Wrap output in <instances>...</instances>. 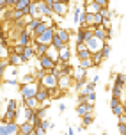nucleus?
I'll return each mask as SVG.
<instances>
[{
    "instance_id": "nucleus-15",
    "label": "nucleus",
    "mask_w": 126,
    "mask_h": 135,
    "mask_svg": "<svg viewBox=\"0 0 126 135\" xmlns=\"http://www.w3.org/2000/svg\"><path fill=\"white\" fill-rule=\"evenodd\" d=\"M18 119V112H13V110H6L4 115H0V123H13Z\"/></svg>"
},
{
    "instance_id": "nucleus-2",
    "label": "nucleus",
    "mask_w": 126,
    "mask_h": 135,
    "mask_svg": "<svg viewBox=\"0 0 126 135\" xmlns=\"http://www.w3.org/2000/svg\"><path fill=\"white\" fill-rule=\"evenodd\" d=\"M39 84H41V85H45V87H46L48 91H50V94L53 96L55 89H57V84H59V78H57V76H53V75L50 73V71H48V73L45 75V76H43V80H41Z\"/></svg>"
},
{
    "instance_id": "nucleus-8",
    "label": "nucleus",
    "mask_w": 126,
    "mask_h": 135,
    "mask_svg": "<svg viewBox=\"0 0 126 135\" xmlns=\"http://www.w3.org/2000/svg\"><path fill=\"white\" fill-rule=\"evenodd\" d=\"M71 61V48H69V45H66V46H62L59 50V61L60 64H67V62Z\"/></svg>"
},
{
    "instance_id": "nucleus-33",
    "label": "nucleus",
    "mask_w": 126,
    "mask_h": 135,
    "mask_svg": "<svg viewBox=\"0 0 126 135\" xmlns=\"http://www.w3.org/2000/svg\"><path fill=\"white\" fill-rule=\"evenodd\" d=\"M103 61H105V59H103L101 52H96V54H93V64H94V68L101 66V62H103Z\"/></svg>"
},
{
    "instance_id": "nucleus-19",
    "label": "nucleus",
    "mask_w": 126,
    "mask_h": 135,
    "mask_svg": "<svg viewBox=\"0 0 126 135\" xmlns=\"http://www.w3.org/2000/svg\"><path fill=\"white\" fill-rule=\"evenodd\" d=\"M94 37L101 41H106V28L103 25H94Z\"/></svg>"
},
{
    "instance_id": "nucleus-12",
    "label": "nucleus",
    "mask_w": 126,
    "mask_h": 135,
    "mask_svg": "<svg viewBox=\"0 0 126 135\" xmlns=\"http://www.w3.org/2000/svg\"><path fill=\"white\" fill-rule=\"evenodd\" d=\"M101 7L94 2V0H85L84 2V13H91V14H98Z\"/></svg>"
},
{
    "instance_id": "nucleus-1",
    "label": "nucleus",
    "mask_w": 126,
    "mask_h": 135,
    "mask_svg": "<svg viewBox=\"0 0 126 135\" xmlns=\"http://www.w3.org/2000/svg\"><path fill=\"white\" fill-rule=\"evenodd\" d=\"M37 89H39V82H32V84H20V85H18V91H20L21 100H27V98L36 96Z\"/></svg>"
},
{
    "instance_id": "nucleus-35",
    "label": "nucleus",
    "mask_w": 126,
    "mask_h": 135,
    "mask_svg": "<svg viewBox=\"0 0 126 135\" xmlns=\"http://www.w3.org/2000/svg\"><path fill=\"white\" fill-rule=\"evenodd\" d=\"M52 46H53V48H57V50H60L62 46H66V45H64V43H62V39H60L59 36L55 34V36H53V39H52Z\"/></svg>"
},
{
    "instance_id": "nucleus-56",
    "label": "nucleus",
    "mask_w": 126,
    "mask_h": 135,
    "mask_svg": "<svg viewBox=\"0 0 126 135\" xmlns=\"http://www.w3.org/2000/svg\"><path fill=\"white\" fill-rule=\"evenodd\" d=\"M84 2H85V0H84Z\"/></svg>"
},
{
    "instance_id": "nucleus-9",
    "label": "nucleus",
    "mask_w": 126,
    "mask_h": 135,
    "mask_svg": "<svg viewBox=\"0 0 126 135\" xmlns=\"http://www.w3.org/2000/svg\"><path fill=\"white\" fill-rule=\"evenodd\" d=\"M73 76L71 75H60L59 76V84H57V87L62 89V91H67V89L71 87V84H73Z\"/></svg>"
},
{
    "instance_id": "nucleus-23",
    "label": "nucleus",
    "mask_w": 126,
    "mask_h": 135,
    "mask_svg": "<svg viewBox=\"0 0 126 135\" xmlns=\"http://www.w3.org/2000/svg\"><path fill=\"white\" fill-rule=\"evenodd\" d=\"M21 105H23V107H28V108H34V110H36V108L39 107V101L36 100V96H32V98H27V100H23V101H21Z\"/></svg>"
},
{
    "instance_id": "nucleus-37",
    "label": "nucleus",
    "mask_w": 126,
    "mask_h": 135,
    "mask_svg": "<svg viewBox=\"0 0 126 135\" xmlns=\"http://www.w3.org/2000/svg\"><path fill=\"white\" fill-rule=\"evenodd\" d=\"M100 14H101V18H103V20H112V13L108 11V7H101Z\"/></svg>"
},
{
    "instance_id": "nucleus-27",
    "label": "nucleus",
    "mask_w": 126,
    "mask_h": 135,
    "mask_svg": "<svg viewBox=\"0 0 126 135\" xmlns=\"http://www.w3.org/2000/svg\"><path fill=\"white\" fill-rule=\"evenodd\" d=\"M6 110H13V112H18V110H20V103H18V100H14V98L7 100V103H6Z\"/></svg>"
},
{
    "instance_id": "nucleus-24",
    "label": "nucleus",
    "mask_w": 126,
    "mask_h": 135,
    "mask_svg": "<svg viewBox=\"0 0 126 135\" xmlns=\"http://www.w3.org/2000/svg\"><path fill=\"white\" fill-rule=\"evenodd\" d=\"M114 84L121 85V87H126V73H115L114 75Z\"/></svg>"
},
{
    "instance_id": "nucleus-11",
    "label": "nucleus",
    "mask_w": 126,
    "mask_h": 135,
    "mask_svg": "<svg viewBox=\"0 0 126 135\" xmlns=\"http://www.w3.org/2000/svg\"><path fill=\"white\" fill-rule=\"evenodd\" d=\"M23 13V16H28V18H36L37 16V2L36 0H30V4L21 11Z\"/></svg>"
},
{
    "instance_id": "nucleus-16",
    "label": "nucleus",
    "mask_w": 126,
    "mask_h": 135,
    "mask_svg": "<svg viewBox=\"0 0 126 135\" xmlns=\"http://www.w3.org/2000/svg\"><path fill=\"white\" fill-rule=\"evenodd\" d=\"M34 132V124L30 121H23L20 123V133L21 135H30Z\"/></svg>"
},
{
    "instance_id": "nucleus-6",
    "label": "nucleus",
    "mask_w": 126,
    "mask_h": 135,
    "mask_svg": "<svg viewBox=\"0 0 126 135\" xmlns=\"http://www.w3.org/2000/svg\"><path fill=\"white\" fill-rule=\"evenodd\" d=\"M36 59H37V64H39L43 69H46V71H52L53 68H55V64H57V62L53 61V59H50L46 54H45V55H39V57H36Z\"/></svg>"
},
{
    "instance_id": "nucleus-3",
    "label": "nucleus",
    "mask_w": 126,
    "mask_h": 135,
    "mask_svg": "<svg viewBox=\"0 0 126 135\" xmlns=\"http://www.w3.org/2000/svg\"><path fill=\"white\" fill-rule=\"evenodd\" d=\"M85 46L87 50L91 52V54H96V52H101V48H103V45H105V41L98 39V37H94V36H91V37H87L85 41Z\"/></svg>"
},
{
    "instance_id": "nucleus-47",
    "label": "nucleus",
    "mask_w": 126,
    "mask_h": 135,
    "mask_svg": "<svg viewBox=\"0 0 126 135\" xmlns=\"http://www.w3.org/2000/svg\"><path fill=\"white\" fill-rule=\"evenodd\" d=\"M59 112H60V114L66 112V105H64V103H59Z\"/></svg>"
},
{
    "instance_id": "nucleus-5",
    "label": "nucleus",
    "mask_w": 126,
    "mask_h": 135,
    "mask_svg": "<svg viewBox=\"0 0 126 135\" xmlns=\"http://www.w3.org/2000/svg\"><path fill=\"white\" fill-rule=\"evenodd\" d=\"M36 100L39 101V105H45V103H48V101L52 100V94H50V91H48L45 85L39 84V89H37V93H36Z\"/></svg>"
},
{
    "instance_id": "nucleus-30",
    "label": "nucleus",
    "mask_w": 126,
    "mask_h": 135,
    "mask_svg": "<svg viewBox=\"0 0 126 135\" xmlns=\"http://www.w3.org/2000/svg\"><path fill=\"white\" fill-rule=\"evenodd\" d=\"M32 82H37L36 80V75L30 71V73H23V76L20 78V84H32Z\"/></svg>"
},
{
    "instance_id": "nucleus-39",
    "label": "nucleus",
    "mask_w": 126,
    "mask_h": 135,
    "mask_svg": "<svg viewBox=\"0 0 126 135\" xmlns=\"http://www.w3.org/2000/svg\"><path fill=\"white\" fill-rule=\"evenodd\" d=\"M7 66H9V61H7V59H0V76H4Z\"/></svg>"
},
{
    "instance_id": "nucleus-22",
    "label": "nucleus",
    "mask_w": 126,
    "mask_h": 135,
    "mask_svg": "<svg viewBox=\"0 0 126 135\" xmlns=\"http://www.w3.org/2000/svg\"><path fill=\"white\" fill-rule=\"evenodd\" d=\"M94 91H96V82L87 80V84L84 85V89L80 91V94H91V93H94Z\"/></svg>"
},
{
    "instance_id": "nucleus-36",
    "label": "nucleus",
    "mask_w": 126,
    "mask_h": 135,
    "mask_svg": "<svg viewBox=\"0 0 126 135\" xmlns=\"http://www.w3.org/2000/svg\"><path fill=\"white\" fill-rule=\"evenodd\" d=\"M110 52H112V45H108V41H106L105 45H103V48H101V55H103V59H108Z\"/></svg>"
},
{
    "instance_id": "nucleus-55",
    "label": "nucleus",
    "mask_w": 126,
    "mask_h": 135,
    "mask_svg": "<svg viewBox=\"0 0 126 135\" xmlns=\"http://www.w3.org/2000/svg\"><path fill=\"white\" fill-rule=\"evenodd\" d=\"M18 135H21V133H18Z\"/></svg>"
},
{
    "instance_id": "nucleus-13",
    "label": "nucleus",
    "mask_w": 126,
    "mask_h": 135,
    "mask_svg": "<svg viewBox=\"0 0 126 135\" xmlns=\"http://www.w3.org/2000/svg\"><path fill=\"white\" fill-rule=\"evenodd\" d=\"M52 14H53V11L45 2H37V16H41V18H50Z\"/></svg>"
},
{
    "instance_id": "nucleus-49",
    "label": "nucleus",
    "mask_w": 126,
    "mask_h": 135,
    "mask_svg": "<svg viewBox=\"0 0 126 135\" xmlns=\"http://www.w3.org/2000/svg\"><path fill=\"white\" fill-rule=\"evenodd\" d=\"M60 2H64V4H67V6H69V4H71L73 0H60Z\"/></svg>"
},
{
    "instance_id": "nucleus-42",
    "label": "nucleus",
    "mask_w": 126,
    "mask_h": 135,
    "mask_svg": "<svg viewBox=\"0 0 126 135\" xmlns=\"http://www.w3.org/2000/svg\"><path fill=\"white\" fill-rule=\"evenodd\" d=\"M50 123H52V121H48L46 117H45V119L41 121V124H39V126H41L43 130H46V132H48V130H50Z\"/></svg>"
},
{
    "instance_id": "nucleus-4",
    "label": "nucleus",
    "mask_w": 126,
    "mask_h": 135,
    "mask_svg": "<svg viewBox=\"0 0 126 135\" xmlns=\"http://www.w3.org/2000/svg\"><path fill=\"white\" fill-rule=\"evenodd\" d=\"M55 28H57V25L48 27L46 30H45V32L39 36V37H34V43H45V45H52V39H53V36H55Z\"/></svg>"
},
{
    "instance_id": "nucleus-50",
    "label": "nucleus",
    "mask_w": 126,
    "mask_h": 135,
    "mask_svg": "<svg viewBox=\"0 0 126 135\" xmlns=\"http://www.w3.org/2000/svg\"><path fill=\"white\" fill-rule=\"evenodd\" d=\"M123 107H124V114H126V101H123Z\"/></svg>"
},
{
    "instance_id": "nucleus-28",
    "label": "nucleus",
    "mask_w": 126,
    "mask_h": 135,
    "mask_svg": "<svg viewBox=\"0 0 126 135\" xmlns=\"http://www.w3.org/2000/svg\"><path fill=\"white\" fill-rule=\"evenodd\" d=\"M110 108H112V114L115 115V117H119V115L124 114V107H123V101L115 103V105H110Z\"/></svg>"
},
{
    "instance_id": "nucleus-57",
    "label": "nucleus",
    "mask_w": 126,
    "mask_h": 135,
    "mask_svg": "<svg viewBox=\"0 0 126 135\" xmlns=\"http://www.w3.org/2000/svg\"><path fill=\"white\" fill-rule=\"evenodd\" d=\"M93 135H94V133H93Z\"/></svg>"
},
{
    "instance_id": "nucleus-7",
    "label": "nucleus",
    "mask_w": 126,
    "mask_h": 135,
    "mask_svg": "<svg viewBox=\"0 0 126 135\" xmlns=\"http://www.w3.org/2000/svg\"><path fill=\"white\" fill-rule=\"evenodd\" d=\"M52 11L55 16H59V18H66L67 14V4H64V2H55L52 7Z\"/></svg>"
},
{
    "instance_id": "nucleus-40",
    "label": "nucleus",
    "mask_w": 126,
    "mask_h": 135,
    "mask_svg": "<svg viewBox=\"0 0 126 135\" xmlns=\"http://www.w3.org/2000/svg\"><path fill=\"white\" fill-rule=\"evenodd\" d=\"M34 114H36V110H34V108L25 107V121H30V119L34 117Z\"/></svg>"
},
{
    "instance_id": "nucleus-44",
    "label": "nucleus",
    "mask_w": 126,
    "mask_h": 135,
    "mask_svg": "<svg viewBox=\"0 0 126 135\" xmlns=\"http://www.w3.org/2000/svg\"><path fill=\"white\" fill-rule=\"evenodd\" d=\"M101 25H103L106 30H112V20H103V23H101Z\"/></svg>"
},
{
    "instance_id": "nucleus-10",
    "label": "nucleus",
    "mask_w": 126,
    "mask_h": 135,
    "mask_svg": "<svg viewBox=\"0 0 126 135\" xmlns=\"http://www.w3.org/2000/svg\"><path fill=\"white\" fill-rule=\"evenodd\" d=\"M76 115L78 117H82V115L85 114H91V112H94V105H91V103H76Z\"/></svg>"
},
{
    "instance_id": "nucleus-20",
    "label": "nucleus",
    "mask_w": 126,
    "mask_h": 135,
    "mask_svg": "<svg viewBox=\"0 0 126 135\" xmlns=\"http://www.w3.org/2000/svg\"><path fill=\"white\" fill-rule=\"evenodd\" d=\"M84 7H75V16H73V21H75V25H78L80 27V23L84 21Z\"/></svg>"
},
{
    "instance_id": "nucleus-31",
    "label": "nucleus",
    "mask_w": 126,
    "mask_h": 135,
    "mask_svg": "<svg viewBox=\"0 0 126 135\" xmlns=\"http://www.w3.org/2000/svg\"><path fill=\"white\" fill-rule=\"evenodd\" d=\"M46 55H48V57H50V59H53V61H55V62L59 61V50H57V48H53L52 45L48 46V50H46Z\"/></svg>"
},
{
    "instance_id": "nucleus-45",
    "label": "nucleus",
    "mask_w": 126,
    "mask_h": 135,
    "mask_svg": "<svg viewBox=\"0 0 126 135\" xmlns=\"http://www.w3.org/2000/svg\"><path fill=\"white\" fill-rule=\"evenodd\" d=\"M34 132H36V135H46V130H43L41 126H36Z\"/></svg>"
},
{
    "instance_id": "nucleus-52",
    "label": "nucleus",
    "mask_w": 126,
    "mask_h": 135,
    "mask_svg": "<svg viewBox=\"0 0 126 135\" xmlns=\"http://www.w3.org/2000/svg\"><path fill=\"white\" fill-rule=\"evenodd\" d=\"M62 135H69V133H67V132H66V133H62Z\"/></svg>"
},
{
    "instance_id": "nucleus-54",
    "label": "nucleus",
    "mask_w": 126,
    "mask_h": 135,
    "mask_svg": "<svg viewBox=\"0 0 126 135\" xmlns=\"http://www.w3.org/2000/svg\"><path fill=\"white\" fill-rule=\"evenodd\" d=\"M37 2H43V0H37Z\"/></svg>"
},
{
    "instance_id": "nucleus-26",
    "label": "nucleus",
    "mask_w": 126,
    "mask_h": 135,
    "mask_svg": "<svg viewBox=\"0 0 126 135\" xmlns=\"http://www.w3.org/2000/svg\"><path fill=\"white\" fill-rule=\"evenodd\" d=\"M80 119H82V126H84V128H87V126H91V124L94 123V112H91V114H85V115H82Z\"/></svg>"
},
{
    "instance_id": "nucleus-14",
    "label": "nucleus",
    "mask_w": 126,
    "mask_h": 135,
    "mask_svg": "<svg viewBox=\"0 0 126 135\" xmlns=\"http://www.w3.org/2000/svg\"><path fill=\"white\" fill-rule=\"evenodd\" d=\"M55 34H57L60 39H62V43H64V45H69V41H71V32H69L67 28L57 27V28H55Z\"/></svg>"
},
{
    "instance_id": "nucleus-53",
    "label": "nucleus",
    "mask_w": 126,
    "mask_h": 135,
    "mask_svg": "<svg viewBox=\"0 0 126 135\" xmlns=\"http://www.w3.org/2000/svg\"><path fill=\"white\" fill-rule=\"evenodd\" d=\"M2 11H4V9H0V14H2Z\"/></svg>"
},
{
    "instance_id": "nucleus-46",
    "label": "nucleus",
    "mask_w": 126,
    "mask_h": 135,
    "mask_svg": "<svg viewBox=\"0 0 126 135\" xmlns=\"http://www.w3.org/2000/svg\"><path fill=\"white\" fill-rule=\"evenodd\" d=\"M100 7H108V0H94Z\"/></svg>"
},
{
    "instance_id": "nucleus-43",
    "label": "nucleus",
    "mask_w": 126,
    "mask_h": 135,
    "mask_svg": "<svg viewBox=\"0 0 126 135\" xmlns=\"http://www.w3.org/2000/svg\"><path fill=\"white\" fill-rule=\"evenodd\" d=\"M117 128L121 135H126V123H117Z\"/></svg>"
},
{
    "instance_id": "nucleus-18",
    "label": "nucleus",
    "mask_w": 126,
    "mask_h": 135,
    "mask_svg": "<svg viewBox=\"0 0 126 135\" xmlns=\"http://www.w3.org/2000/svg\"><path fill=\"white\" fill-rule=\"evenodd\" d=\"M73 80H87V69H84V68H75L73 71Z\"/></svg>"
},
{
    "instance_id": "nucleus-17",
    "label": "nucleus",
    "mask_w": 126,
    "mask_h": 135,
    "mask_svg": "<svg viewBox=\"0 0 126 135\" xmlns=\"http://www.w3.org/2000/svg\"><path fill=\"white\" fill-rule=\"evenodd\" d=\"M7 61H9V66H20V64H23V59H21V54H9V57H7Z\"/></svg>"
},
{
    "instance_id": "nucleus-21",
    "label": "nucleus",
    "mask_w": 126,
    "mask_h": 135,
    "mask_svg": "<svg viewBox=\"0 0 126 135\" xmlns=\"http://www.w3.org/2000/svg\"><path fill=\"white\" fill-rule=\"evenodd\" d=\"M50 45H45V43H34V52H36V57L39 55H45Z\"/></svg>"
},
{
    "instance_id": "nucleus-38",
    "label": "nucleus",
    "mask_w": 126,
    "mask_h": 135,
    "mask_svg": "<svg viewBox=\"0 0 126 135\" xmlns=\"http://www.w3.org/2000/svg\"><path fill=\"white\" fill-rule=\"evenodd\" d=\"M28 4H30V0H18V2H16V6H14L13 9H18V11H23V9H25V7L28 6Z\"/></svg>"
},
{
    "instance_id": "nucleus-51",
    "label": "nucleus",
    "mask_w": 126,
    "mask_h": 135,
    "mask_svg": "<svg viewBox=\"0 0 126 135\" xmlns=\"http://www.w3.org/2000/svg\"><path fill=\"white\" fill-rule=\"evenodd\" d=\"M2 84H4V80H2V76H0V89H2Z\"/></svg>"
},
{
    "instance_id": "nucleus-29",
    "label": "nucleus",
    "mask_w": 126,
    "mask_h": 135,
    "mask_svg": "<svg viewBox=\"0 0 126 135\" xmlns=\"http://www.w3.org/2000/svg\"><path fill=\"white\" fill-rule=\"evenodd\" d=\"M93 57V54L87 50V46L85 48H82V50H76V59L78 61H84V59H91Z\"/></svg>"
},
{
    "instance_id": "nucleus-41",
    "label": "nucleus",
    "mask_w": 126,
    "mask_h": 135,
    "mask_svg": "<svg viewBox=\"0 0 126 135\" xmlns=\"http://www.w3.org/2000/svg\"><path fill=\"white\" fill-rule=\"evenodd\" d=\"M85 103H91V105L96 103V91L91 93V94H85Z\"/></svg>"
},
{
    "instance_id": "nucleus-34",
    "label": "nucleus",
    "mask_w": 126,
    "mask_h": 135,
    "mask_svg": "<svg viewBox=\"0 0 126 135\" xmlns=\"http://www.w3.org/2000/svg\"><path fill=\"white\" fill-rule=\"evenodd\" d=\"M78 66H80V68H84V69H91V68H94V64H93V57H91V59L78 61Z\"/></svg>"
},
{
    "instance_id": "nucleus-48",
    "label": "nucleus",
    "mask_w": 126,
    "mask_h": 135,
    "mask_svg": "<svg viewBox=\"0 0 126 135\" xmlns=\"http://www.w3.org/2000/svg\"><path fill=\"white\" fill-rule=\"evenodd\" d=\"M75 132H76V130H75L73 126H69V128H67V133H69V135H75Z\"/></svg>"
},
{
    "instance_id": "nucleus-25",
    "label": "nucleus",
    "mask_w": 126,
    "mask_h": 135,
    "mask_svg": "<svg viewBox=\"0 0 126 135\" xmlns=\"http://www.w3.org/2000/svg\"><path fill=\"white\" fill-rule=\"evenodd\" d=\"M21 55L25 57V62H28L30 59H34V57H36L34 46H25V48H23V52H21Z\"/></svg>"
},
{
    "instance_id": "nucleus-32",
    "label": "nucleus",
    "mask_w": 126,
    "mask_h": 135,
    "mask_svg": "<svg viewBox=\"0 0 126 135\" xmlns=\"http://www.w3.org/2000/svg\"><path fill=\"white\" fill-rule=\"evenodd\" d=\"M123 91H124V87H121V85H115V84H114L112 89H110V93H112L114 98H121V96H123Z\"/></svg>"
}]
</instances>
